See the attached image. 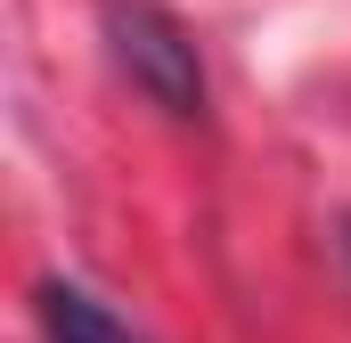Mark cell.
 Instances as JSON below:
<instances>
[{
    "mask_svg": "<svg viewBox=\"0 0 351 343\" xmlns=\"http://www.w3.org/2000/svg\"><path fill=\"white\" fill-rule=\"evenodd\" d=\"M98 33L114 74L139 90L147 106H164L172 123H204L213 82H204V49L164 0H98Z\"/></svg>",
    "mask_w": 351,
    "mask_h": 343,
    "instance_id": "cell-1",
    "label": "cell"
},
{
    "mask_svg": "<svg viewBox=\"0 0 351 343\" xmlns=\"http://www.w3.org/2000/svg\"><path fill=\"white\" fill-rule=\"evenodd\" d=\"M33 319H41V343H139L90 286H74V278H41V286H33Z\"/></svg>",
    "mask_w": 351,
    "mask_h": 343,
    "instance_id": "cell-2",
    "label": "cell"
},
{
    "mask_svg": "<svg viewBox=\"0 0 351 343\" xmlns=\"http://www.w3.org/2000/svg\"><path fill=\"white\" fill-rule=\"evenodd\" d=\"M343 246H351V221H343Z\"/></svg>",
    "mask_w": 351,
    "mask_h": 343,
    "instance_id": "cell-3",
    "label": "cell"
}]
</instances>
